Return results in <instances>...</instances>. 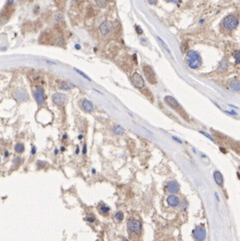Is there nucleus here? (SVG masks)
Returning <instances> with one entry per match:
<instances>
[{
	"mask_svg": "<svg viewBox=\"0 0 240 241\" xmlns=\"http://www.w3.org/2000/svg\"><path fill=\"white\" fill-rule=\"evenodd\" d=\"M186 62L190 68H192V69H197V68L200 67L201 64H202V59H201L200 55H199L197 52L193 50H189L186 54Z\"/></svg>",
	"mask_w": 240,
	"mask_h": 241,
	"instance_id": "1",
	"label": "nucleus"
},
{
	"mask_svg": "<svg viewBox=\"0 0 240 241\" xmlns=\"http://www.w3.org/2000/svg\"><path fill=\"white\" fill-rule=\"evenodd\" d=\"M238 18L237 16L230 14L223 19V26L225 27L227 30H233L238 26Z\"/></svg>",
	"mask_w": 240,
	"mask_h": 241,
	"instance_id": "2",
	"label": "nucleus"
},
{
	"mask_svg": "<svg viewBox=\"0 0 240 241\" xmlns=\"http://www.w3.org/2000/svg\"><path fill=\"white\" fill-rule=\"evenodd\" d=\"M127 227L128 230L133 234H139L141 232V230H142V224H141L140 220L135 218H131L128 220Z\"/></svg>",
	"mask_w": 240,
	"mask_h": 241,
	"instance_id": "3",
	"label": "nucleus"
},
{
	"mask_svg": "<svg viewBox=\"0 0 240 241\" xmlns=\"http://www.w3.org/2000/svg\"><path fill=\"white\" fill-rule=\"evenodd\" d=\"M33 96L39 105H43L45 103V94L42 87L40 86L35 87V89L33 90Z\"/></svg>",
	"mask_w": 240,
	"mask_h": 241,
	"instance_id": "4",
	"label": "nucleus"
},
{
	"mask_svg": "<svg viewBox=\"0 0 240 241\" xmlns=\"http://www.w3.org/2000/svg\"><path fill=\"white\" fill-rule=\"evenodd\" d=\"M143 72H144L145 77L147 78V80H148L150 83H152V84L156 83V81H157L156 80V76H155L153 68L150 66V65H144V66H143Z\"/></svg>",
	"mask_w": 240,
	"mask_h": 241,
	"instance_id": "5",
	"label": "nucleus"
},
{
	"mask_svg": "<svg viewBox=\"0 0 240 241\" xmlns=\"http://www.w3.org/2000/svg\"><path fill=\"white\" fill-rule=\"evenodd\" d=\"M192 234L194 236L196 241H204L206 238V231L202 226H197L192 231Z\"/></svg>",
	"mask_w": 240,
	"mask_h": 241,
	"instance_id": "6",
	"label": "nucleus"
},
{
	"mask_svg": "<svg viewBox=\"0 0 240 241\" xmlns=\"http://www.w3.org/2000/svg\"><path fill=\"white\" fill-rule=\"evenodd\" d=\"M52 101L58 106H64L67 102V97L63 93H54L52 95Z\"/></svg>",
	"mask_w": 240,
	"mask_h": 241,
	"instance_id": "7",
	"label": "nucleus"
},
{
	"mask_svg": "<svg viewBox=\"0 0 240 241\" xmlns=\"http://www.w3.org/2000/svg\"><path fill=\"white\" fill-rule=\"evenodd\" d=\"M131 79H132V82H133V84H134V86H136L137 88H142V87H144V80H143L142 76L139 74V73L135 72L134 74L132 75Z\"/></svg>",
	"mask_w": 240,
	"mask_h": 241,
	"instance_id": "8",
	"label": "nucleus"
},
{
	"mask_svg": "<svg viewBox=\"0 0 240 241\" xmlns=\"http://www.w3.org/2000/svg\"><path fill=\"white\" fill-rule=\"evenodd\" d=\"M164 101H165V103L167 104V105L170 106L171 108L175 109V110H177V109H179V108H180L179 103L177 102L176 99H174V98H173L172 96H165Z\"/></svg>",
	"mask_w": 240,
	"mask_h": 241,
	"instance_id": "9",
	"label": "nucleus"
},
{
	"mask_svg": "<svg viewBox=\"0 0 240 241\" xmlns=\"http://www.w3.org/2000/svg\"><path fill=\"white\" fill-rule=\"evenodd\" d=\"M99 30H100V33L102 35H107L110 33L111 31V25L110 23L105 21V22L101 23V25L99 26Z\"/></svg>",
	"mask_w": 240,
	"mask_h": 241,
	"instance_id": "10",
	"label": "nucleus"
},
{
	"mask_svg": "<svg viewBox=\"0 0 240 241\" xmlns=\"http://www.w3.org/2000/svg\"><path fill=\"white\" fill-rule=\"evenodd\" d=\"M167 190L170 193H177L180 190V186L176 181H170L167 184Z\"/></svg>",
	"mask_w": 240,
	"mask_h": 241,
	"instance_id": "11",
	"label": "nucleus"
},
{
	"mask_svg": "<svg viewBox=\"0 0 240 241\" xmlns=\"http://www.w3.org/2000/svg\"><path fill=\"white\" fill-rule=\"evenodd\" d=\"M81 107H82L83 110L86 112H92L94 109V106H93V104H92L91 101L86 100V99L81 102Z\"/></svg>",
	"mask_w": 240,
	"mask_h": 241,
	"instance_id": "12",
	"label": "nucleus"
},
{
	"mask_svg": "<svg viewBox=\"0 0 240 241\" xmlns=\"http://www.w3.org/2000/svg\"><path fill=\"white\" fill-rule=\"evenodd\" d=\"M167 203L170 205L171 207H176L179 205V199L178 197L175 195H170L167 197Z\"/></svg>",
	"mask_w": 240,
	"mask_h": 241,
	"instance_id": "13",
	"label": "nucleus"
},
{
	"mask_svg": "<svg viewBox=\"0 0 240 241\" xmlns=\"http://www.w3.org/2000/svg\"><path fill=\"white\" fill-rule=\"evenodd\" d=\"M16 98H17L19 101H24V100H26L27 98H28V96H27V93H26L25 90L20 89V90H18V91L16 92Z\"/></svg>",
	"mask_w": 240,
	"mask_h": 241,
	"instance_id": "14",
	"label": "nucleus"
},
{
	"mask_svg": "<svg viewBox=\"0 0 240 241\" xmlns=\"http://www.w3.org/2000/svg\"><path fill=\"white\" fill-rule=\"evenodd\" d=\"M213 177H214L215 182H216L217 184H219V185H222V184H223V181H224V179H223L222 174L220 173L219 171H217V170H216V171H214Z\"/></svg>",
	"mask_w": 240,
	"mask_h": 241,
	"instance_id": "15",
	"label": "nucleus"
},
{
	"mask_svg": "<svg viewBox=\"0 0 240 241\" xmlns=\"http://www.w3.org/2000/svg\"><path fill=\"white\" fill-rule=\"evenodd\" d=\"M57 86H58V88L61 90H69L70 88H71V85H70L69 83H67L66 81H62V80L57 81Z\"/></svg>",
	"mask_w": 240,
	"mask_h": 241,
	"instance_id": "16",
	"label": "nucleus"
},
{
	"mask_svg": "<svg viewBox=\"0 0 240 241\" xmlns=\"http://www.w3.org/2000/svg\"><path fill=\"white\" fill-rule=\"evenodd\" d=\"M230 88L234 90V91L238 92L240 90V82L239 80H237V79H234L230 82Z\"/></svg>",
	"mask_w": 240,
	"mask_h": 241,
	"instance_id": "17",
	"label": "nucleus"
},
{
	"mask_svg": "<svg viewBox=\"0 0 240 241\" xmlns=\"http://www.w3.org/2000/svg\"><path fill=\"white\" fill-rule=\"evenodd\" d=\"M157 40H158V42H159L160 44L162 45V47L164 48L165 50L168 52V53H169V55H170L171 57H172V52H171V50H170V49H169V47H168V46H167V44H166V43H165L164 41H163V40H162V39H161V38H160V37H157Z\"/></svg>",
	"mask_w": 240,
	"mask_h": 241,
	"instance_id": "18",
	"label": "nucleus"
},
{
	"mask_svg": "<svg viewBox=\"0 0 240 241\" xmlns=\"http://www.w3.org/2000/svg\"><path fill=\"white\" fill-rule=\"evenodd\" d=\"M24 149H25V147H24V144H23V143H21V142H19V143H17V144L15 145V147H14L15 152H16V153H18V154L22 153V152L24 151Z\"/></svg>",
	"mask_w": 240,
	"mask_h": 241,
	"instance_id": "19",
	"label": "nucleus"
},
{
	"mask_svg": "<svg viewBox=\"0 0 240 241\" xmlns=\"http://www.w3.org/2000/svg\"><path fill=\"white\" fill-rule=\"evenodd\" d=\"M113 131L115 134H123L124 133V128L122 126H120V125H116V126L113 127Z\"/></svg>",
	"mask_w": 240,
	"mask_h": 241,
	"instance_id": "20",
	"label": "nucleus"
},
{
	"mask_svg": "<svg viewBox=\"0 0 240 241\" xmlns=\"http://www.w3.org/2000/svg\"><path fill=\"white\" fill-rule=\"evenodd\" d=\"M109 210H110V209H109V207H108L106 204L103 203V204L100 205V207H99V211L101 212V213H103V214H107Z\"/></svg>",
	"mask_w": 240,
	"mask_h": 241,
	"instance_id": "21",
	"label": "nucleus"
},
{
	"mask_svg": "<svg viewBox=\"0 0 240 241\" xmlns=\"http://www.w3.org/2000/svg\"><path fill=\"white\" fill-rule=\"evenodd\" d=\"M96 4L100 8H105L107 6V0H96Z\"/></svg>",
	"mask_w": 240,
	"mask_h": 241,
	"instance_id": "22",
	"label": "nucleus"
},
{
	"mask_svg": "<svg viewBox=\"0 0 240 241\" xmlns=\"http://www.w3.org/2000/svg\"><path fill=\"white\" fill-rule=\"evenodd\" d=\"M114 218H115L116 221H122V220H123V218H124L123 212H121V211L116 212V214H115V216H114Z\"/></svg>",
	"mask_w": 240,
	"mask_h": 241,
	"instance_id": "23",
	"label": "nucleus"
},
{
	"mask_svg": "<svg viewBox=\"0 0 240 241\" xmlns=\"http://www.w3.org/2000/svg\"><path fill=\"white\" fill-rule=\"evenodd\" d=\"M227 67H228L227 60H226V59H223L222 61H221V63H220L219 69H220V70H227Z\"/></svg>",
	"mask_w": 240,
	"mask_h": 241,
	"instance_id": "24",
	"label": "nucleus"
},
{
	"mask_svg": "<svg viewBox=\"0 0 240 241\" xmlns=\"http://www.w3.org/2000/svg\"><path fill=\"white\" fill-rule=\"evenodd\" d=\"M54 18H55L57 22H61V21H63V14H62L61 12H57L55 13V15H54Z\"/></svg>",
	"mask_w": 240,
	"mask_h": 241,
	"instance_id": "25",
	"label": "nucleus"
},
{
	"mask_svg": "<svg viewBox=\"0 0 240 241\" xmlns=\"http://www.w3.org/2000/svg\"><path fill=\"white\" fill-rule=\"evenodd\" d=\"M75 71H76V72H77V73H79V74H80L81 76H83V77H84V78H85V79H87V80H89V81H91V79H90V78H89V76H87V75L85 74V73H83V72H82V71H80V70H78V69H76V68H75Z\"/></svg>",
	"mask_w": 240,
	"mask_h": 241,
	"instance_id": "26",
	"label": "nucleus"
},
{
	"mask_svg": "<svg viewBox=\"0 0 240 241\" xmlns=\"http://www.w3.org/2000/svg\"><path fill=\"white\" fill-rule=\"evenodd\" d=\"M239 51L237 50V51H235L234 52V54H233V56H234V58H235V63L236 64H238L239 63Z\"/></svg>",
	"mask_w": 240,
	"mask_h": 241,
	"instance_id": "27",
	"label": "nucleus"
},
{
	"mask_svg": "<svg viewBox=\"0 0 240 241\" xmlns=\"http://www.w3.org/2000/svg\"><path fill=\"white\" fill-rule=\"evenodd\" d=\"M200 133H201V134H203V135H204V136H206V137H208L211 141H214V139L212 138L211 136L209 135V134H207V133H205V132H203V131H200Z\"/></svg>",
	"mask_w": 240,
	"mask_h": 241,
	"instance_id": "28",
	"label": "nucleus"
},
{
	"mask_svg": "<svg viewBox=\"0 0 240 241\" xmlns=\"http://www.w3.org/2000/svg\"><path fill=\"white\" fill-rule=\"evenodd\" d=\"M166 1H168V2H171V3H179L181 0H166Z\"/></svg>",
	"mask_w": 240,
	"mask_h": 241,
	"instance_id": "29",
	"label": "nucleus"
},
{
	"mask_svg": "<svg viewBox=\"0 0 240 241\" xmlns=\"http://www.w3.org/2000/svg\"><path fill=\"white\" fill-rule=\"evenodd\" d=\"M147 1L149 2V4H151V5H155V4H156V2H157V0H147Z\"/></svg>",
	"mask_w": 240,
	"mask_h": 241,
	"instance_id": "30",
	"label": "nucleus"
},
{
	"mask_svg": "<svg viewBox=\"0 0 240 241\" xmlns=\"http://www.w3.org/2000/svg\"><path fill=\"white\" fill-rule=\"evenodd\" d=\"M35 152H36V148L33 146V147H32V149H31V153H32V154H35Z\"/></svg>",
	"mask_w": 240,
	"mask_h": 241,
	"instance_id": "31",
	"label": "nucleus"
},
{
	"mask_svg": "<svg viewBox=\"0 0 240 241\" xmlns=\"http://www.w3.org/2000/svg\"><path fill=\"white\" fill-rule=\"evenodd\" d=\"M87 220L90 221V222H93V221H94V218H93V217H87Z\"/></svg>",
	"mask_w": 240,
	"mask_h": 241,
	"instance_id": "32",
	"label": "nucleus"
},
{
	"mask_svg": "<svg viewBox=\"0 0 240 241\" xmlns=\"http://www.w3.org/2000/svg\"><path fill=\"white\" fill-rule=\"evenodd\" d=\"M83 153H84V154L86 153V145H84V146H83Z\"/></svg>",
	"mask_w": 240,
	"mask_h": 241,
	"instance_id": "33",
	"label": "nucleus"
},
{
	"mask_svg": "<svg viewBox=\"0 0 240 241\" xmlns=\"http://www.w3.org/2000/svg\"><path fill=\"white\" fill-rule=\"evenodd\" d=\"M13 1H14V0H8V4L11 5V4L13 3Z\"/></svg>",
	"mask_w": 240,
	"mask_h": 241,
	"instance_id": "34",
	"label": "nucleus"
},
{
	"mask_svg": "<svg viewBox=\"0 0 240 241\" xmlns=\"http://www.w3.org/2000/svg\"><path fill=\"white\" fill-rule=\"evenodd\" d=\"M122 241H129V240H127V239H123V240H122Z\"/></svg>",
	"mask_w": 240,
	"mask_h": 241,
	"instance_id": "35",
	"label": "nucleus"
},
{
	"mask_svg": "<svg viewBox=\"0 0 240 241\" xmlns=\"http://www.w3.org/2000/svg\"><path fill=\"white\" fill-rule=\"evenodd\" d=\"M78 1H79V0H78Z\"/></svg>",
	"mask_w": 240,
	"mask_h": 241,
	"instance_id": "36",
	"label": "nucleus"
}]
</instances>
